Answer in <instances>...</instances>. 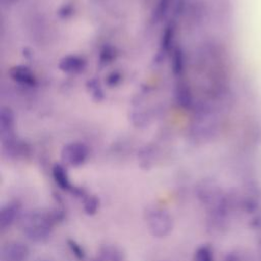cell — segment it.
Listing matches in <instances>:
<instances>
[{
    "instance_id": "8992f818",
    "label": "cell",
    "mask_w": 261,
    "mask_h": 261,
    "mask_svg": "<svg viewBox=\"0 0 261 261\" xmlns=\"http://www.w3.org/2000/svg\"><path fill=\"white\" fill-rule=\"evenodd\" d=\"M53 175H54L55 181L58 184V186L61 189L66 190V191H71L73 193L75 188H72V186H71V184H70V181L68 179V176H67L65 170L61 166L57 165V166L54 167Z\"/></svg>"
},
{
    "instance_id": "3957f363",
    "label": "cell",
    "mask_w": 261,
    "mask_h": 261,
    "mask_svg": "<svg viewBox=\"0 0 261 261\" xmlns=\"http://www.w3.org/2000/svg\"><path fill=\"white\" fill-rule=\"evenodd\" d=\"M29 248L21 242H8L1 250L2 261H28Z\"/></svg>"
},
{
    "instance_id": "52a82bcc",
    "label": "cell",
    "mask_w": 261,
    "mask_h": 261,
    "mask_svg": "<svg viewBox=\"0 0 261 261\" xmlns=\"http://www.w3.org/2000/svg\"><path fill=\"white\" fill-rule=\"evenodd\" d=\"M101 261H124L123 254L115 247H105L99 257Z\"/></svg>"
},
{
    "instance_id": "ba28073f",
    "label": "cell",
    "mask_w": 261,
    "mask_h": 261,
    "mask_svg": "<svg viewBox=\"0 0 261 261\" xmlns=\"http://www.w3.org/2000/svg\"><path fill=\"white\" fill-rule=\"evenodd\" d=\"M99 208V200L95 196L86 195L84 197V210L87 214H94Z\"/></svg>"
},
{
    "instance_id": "5b68a950",
    "label": "cell",
    "mask_w": 261,
    "mask_h": 261,
    "mask_svg": "<svg viewBox=\"0 0 261 261\" xmlns=\"http://www.w3.org/2000/svg\"><path fill=\"white\" fill-rule=\"evenodd\" d=\"M87 156V151L83 146L74 145L66 148L63 152V158L66 162L72 165H79L84 162Z\"/></svg>"
},
{
    "instance_id": "8fae6325",
    "label": "cell",
    "mask_w": 261,
    "mask_h": 261,
    "mask_svg": "<svg viewBox=\"0 0 261 261\" xmlns=\"http://www.w3.org/2000/svg\"><path fill=\"white\" fill-rule=\"evenodd\" d=\"M224 261H240V258L234 254H229L225 257Z\"/></svg>"
},
{
    "instance_id": "6da1fadb",
    "label": "cell",
    "mask_w": 261,
    "mask_h": 261,
    "mask_svg": "<svg viewBox=\"0 0 261 261\" xmlns=\"http://www.w3.org/2000/svg\"><path fill=\"white\" fill-rule=\"evenodd\" d=\"M62 218L58 210L33 211L21 220V229L28 239L34 242H44L52 231L53 225Z\"/></svg>"
},
{
    "instance_id": "277c9868",
    "label": "cell",
    "mask_w": 261,
    "mask_h": 261,
    "mask_svg": "<svg viewBox=\"0 0 261 261\" xmlns=\"http://www.w3.org/2000/svg\"><path fill=\"white\" fill-rule=\"evenodd\" d=\"M19 206L16 203H9L2 207L0 211V227L2 230L8 228L15 220Z\"/></svg>"
},
{
    "instance_id": "7a4b0ae2",
    "label": "cell",
    "mask_w": 261,
    "mask_h": 261,
    "mask_svg": "<svg viewBox=\"0 0 261 261\" xmlns=\"http://www.w3.org/2000/svg\"><path fill=\"white\" fill-rule=\"evenodd\" d=\"M147 224L150 232L157 238L167 236L172 229V219L170 215L158 208H154L147 213Z\"/></svg>"
},
{
    "instance_id": "30bf717a",
    "label": "cell",
    "mask_w": 261,
    "mask_h": 261,
    "mask_svg": "<svg viewBox=\"0 0 261 261\" xmlns=\"http://www.w3.org/2000/svg\"><path fill=\"white\" fill-rule=\"evenodd\" d=\"M67 244H68V247H69L71 253L75 256V258L83 261L86 257V253H85L84 249L76 242H74L72 240H68Z\"/></svg>"
},
{
    "instance_id": "9c48e42d",
    "label": "cell",
    "mask_w": 261,
    "mask_h": 261,
    "mask_svg": "<svg viewBox=\"0 0 261 261\" xmlns=\"http://www.w3.org/2000/svg\"><path fill=\"white\" fill-rule=\"evenodd\" d=\"M195 261H214L213 253L208 246L200 247L195 254Z\"/></svg>"
}]
</instances>
